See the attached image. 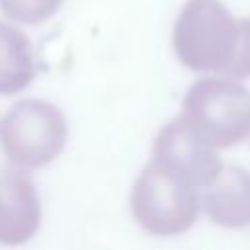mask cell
<instances>
[{"label":"cell","mask_w":250,"mask_h":250,"mask_svg":"<svg viewBox=\"0 0 250 250\" xmlns=\"http://www.w3.org/2000/svg\"><path fill=\"white\" fill-rule=\"evenodd\" d=\"M172 45L193 72L250 76V18H232L219 0H188L174 23Z\"/></svg>","instance_id":"cell-1"},{"label":"cell","mask_w":250,"mask_h":250,"mask_svg":"<svg viewBox=\"0 0 250 250\" xmlns=\"http://www.w3.org/2000/svg\"><path fill=\"white\" fill-rule=\"evenodd\" d=\"M180 119L207 146H234L250 133V90L229 78H201L188 90Z\"/></svg>","instance_id":"cell-2"},{"label":"cell","mask_w":250,"mask_h":250,"mask_svg":"<svg viewBox=\"0 0 250 250\" xmlns=\"http://www.w3.org/2000/svg\"><path fill=\"white\" fill-rule=\"evenodd\" d=\"M68 127L62 111L35 98L16 102L0 123V145L10 164L33 170L55 160L64 148Z\"/></svg>","instance_id":"cell-3"},{"label":"cell","mask_w":250,"mask_h":250,"mask_svg":"<svg viewBox=\"0 0 250 250\" xmlns=\"http://www.w3.org/2000/svg\"><path fill=\"white\" fill-rule=\"evenodd\" d=\"M197 188L170 174L154 160L143 168L131 189V213L150 234L176 236L186 232L199 215Z\"/></svg>","instance_id":"cell-4"},{"label":"cell","mask_w":250,"mask_h":250,"mask_svg":"<svg viewBox=\"0 0 250 250\" xmlns=\"http://www.w3.org/2000/svg\"><path fill=\"white\" fill-rule=\"evenodd\" d=\"M152 160L195 188H205L223 168L215 148L195 139L180 117L164 125L156 135Z\"/></svg>","instance_id":"cell-5"},{"label":"cell","mask_w":250,"mask_h":250,"mask_svg":"<svg viewBox=\"0 0 250 250\" xmlns=\"http://www.w3.org/2000/svg\"><path fill=\"white\" fill-rule=\"evenodd\" d=\"M41 203L33 180L20 170H0V242L21 244L35 236Z\"/></svg>","instance_id":"cell-6"},{"label":"cell","mask_w":250,"mask_h":250,"mask_svg":"<svg viewBox=\"0 0 250 250\" xmlns=\"http://www.w3.org/2000/svg\"><path fill=\"white\" fill-rule=\"evenodd\" d=\"M201 207L219 227L242 229L250 225V172L238 166L221 168L203 188Z\"/></svg>","instance_id":"cell-7"},{"label":"cell","mask_w":250,"mask_h":250,"mask_svg":"<svg viewBox=\"0 0 250 250\" xmlns=\"http://www.w3.org/2000/svg\"><path fill=\"white\" fill-rule=\"evenodd\" d=\"M35 74L31 41L18 27L0 21V96L21 92Z\"/></svg>","instance_id":"cell-8"},{"label":"cell","mask_w":250,"mask_h":250,"mask_svg":"<svg viewBox=\"0 0 250 250\" xmlns=\"http://www.w3.org/2000/svg\"><path fill=\"white\" fill-rule=\"evenodd\" d=\"M62 0H0L2 14L18 23L35 25L59 12Z\"/></svg>","instance_id":"cell-9"}]
</instances>
